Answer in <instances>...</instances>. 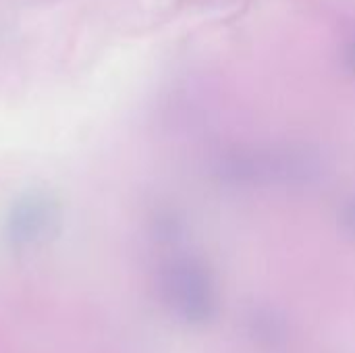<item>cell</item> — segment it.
I'll return each mask as SVG.
<instances>
[{"label":"cell","mask_w":355,"mask_h":353,"mask_svg":"<svg viewBox=\"0 0 355 353\" xmlns=\"http://www.w3.org/2000/svg\"><path fill=\"white\" fill-rule=\"evenodd\" d=\"M158 293L164 308L187 325H204L218 310V293L210 270L191 258H175L160 268Z\"/></svg>","instance_id":"cell-1"},{"label":"cell","mask_w":355,"mask_h":353,"mask_svg":"<svg viewBox=\"0 0 355 353\" xmlns=\"http://www.w3.org/2000/svg\"><path fill=\"white\" fill-rule=\"evenodd\" d=\"M56 216V206L48 196L27 193L12 206L6 221V235L17 248L35 246L52 233Z\"/></svg>","instance_id":"cell-2"},{"label":"cell","mask_w":355,"mask_h":353,"mask_svg":"<svg viewBox=\"0 0 355 353\" xmlns=\"http://www.w3.org/2000/svg\"><path fill=\"white\" fill-rule=\"evenodd\" d=\"M339 223H341V229H343L352 239H355V198H352L349 202H345V206L341 208Z\"/></svg>","instance_id":"cell-3"},{"label":"cell","mask_w":355,"mask_h":353,"mask_svg":"<svg viewBox=\"0 0 355 353\" xmlns=\"http://www.w3.org/2000/svg\"><path fill=\"white\" fill-rule=\"evenodd\" d=\"M347 60H349V64H352V69L355 71V42L352 44V48H349V54H347Z\"/></svg>","instance_id":"cell-4"}]
</instances>
